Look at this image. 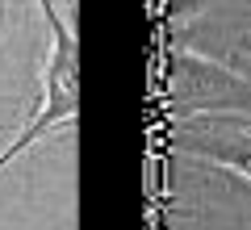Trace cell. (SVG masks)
I'll list each match as a JSON object with an SVG mask.
<instances>
[{
	"label": "cell",
	"instance_id": "cell-1",
	"mask_svg": "<svg viewBox=\"0 0 251 230\" xmlns=\"http://www.w3.org/2000/svg\"><path fill=\"white\" fill-rule=\"evenodd\" d=\"M38 9H42L46 29H50V54H46V67H42V92H38V105L29 113V122L21 126V134L0 151V172L9 168L21 151L34 147L42 134L59 130L63 122H72L75 109H80V51H75V34L59 17L54 0H38Z\"/></svg>",
	"mask_w": 251,
	"mask_h": 230
},
{
	"label": "cell",
	"instance_id": "cell-2",
	"mask_svg": "<svg viewBox=\"0 0 251 230\" xmlns=\"http://www.w3.org/2000/svg\"><path fill=\"white\" fill-rule=\"evenodd\" d=\"M172 101L193 113L205 109H251V84L234 71L201 59V54H176L172 59Z\"/></svg>",
	"mask_w": 251,
	"mask_h": 230
},
{
	"label": "cell",
	"instance_id": "cell-3",
	"mask_svg": "<svg viewBox=\"0 0 251 230\" xmlns=\"http://www.w3.org/2000/svg\"><path fill=\"white\" fill-rule=\"evenodd\" d=\"M201 159H209V163H222V168H234V172H243V176L251 180V138H234V142H226V147H201L197 151Z\"/></svg>",
	"mask_w": 251,
	"mask_h": 230
}]
</instances>
